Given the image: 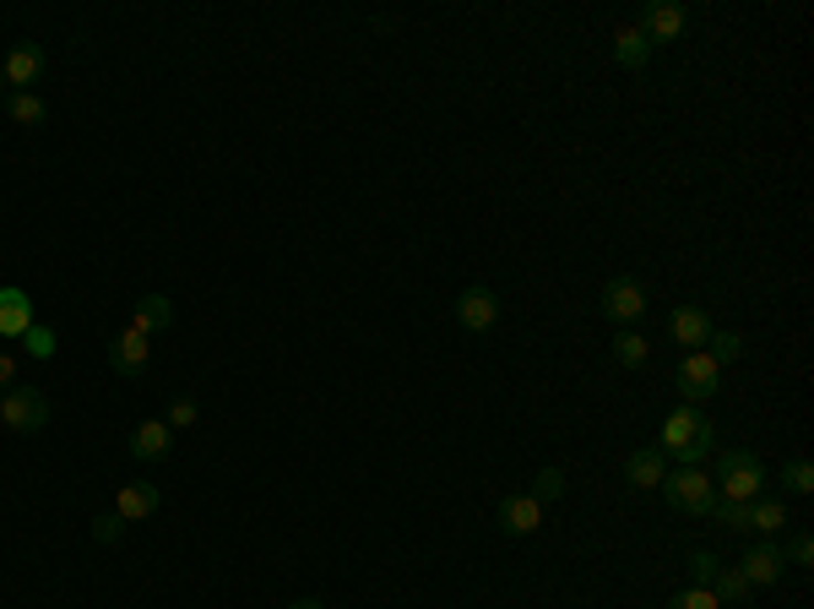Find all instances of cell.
<instances>
[{
  "label": "cell",
  "instance_id": "obj_1",
  "mask_svg": "<svg viewBox=\"0 0 814 609\" xmlns=\"http://www.w3.org/2000/svg\"><path fill=\"white\" fill-rule=\"evenodd\" d=\"M711 447H717V430H711V419L700 413V408H674L668 419H663V458H679L685 469H700L706 458H711Z\"/></svg>",
  "mask_w": 814,
  "mask_h": 609
},
{
  "label": "cell",
  "instance_id": "obj_2",
  "mask_svg": "<svg viewBox=\"0 0 814 609\" xmlns=\"http://www.w3.org/2000/svg\"><path fill=\"white\" fill-rule=\"evenodd\" d=\"M711 484L722 490V501H760L765 469H760V458H754V452H722V458H717V479H711Z\"/></svg>",
  "mask_w": 814,
  "mask_h": 609
},
{
  "label": "cell",
  "instance_id": "obj_3",
  "mask_svg": "<svg viewBox=\"0 0 814 609\" xmlns=\"http://www.w3.org/2000/svg\"><path fill=\"white\" fill-rule=\"evenodd\" d=\"M0 424H6L11 435L44 430V424H50V398H44L39 387H11V392L0 398Z\"/></svg>",
  "mask_w": 814,
  "mask_h": 609
},
{
  "label": "cell",
  "instance_id": "obj_4",
  "mask_svg": "<svg viewBox=\"0 0 814 609\" xmlns=\"http://www.w3.org/2000/svg\"><path fill=\"white\" fill-rule=\"evenodd\" d=\"M674 387H679V398L689 408L706 403V398H717V387H722V365L700 348V354H685L679 359V370H674Z\"/></svg>",
  "mask_w": 814,
  "mask_h": 609
},
{
  "label": "cell",
  "instance_id": "obj_5",
  "mask_svg": "<svg viewBox=\"0 0 814 609\" xmlns=\"http://www.w3.org/2000/svg\"><path fill=\"white\" fill-rule=\"evenodd\" d=\"M663 495H668V506H674V512L706 517V512H711V501H717V484H711V474H700V469H679V474L663 479Z\"/></svg>",
  "mask_w": 814,
  "mask_h": 609
},
{
  "label": "cell",
  "instance_id": "obj_6",
  "mask_svg": "<svg viewBox=\"0 0 814 609\" xmlns=\"http://www.w3.org/2000/svg\"><path fill=\"white\" fill-rule=\"evenodd\" d=\"M646 283L641 277H609L603 283V316L609 322H620V327H635L641 316H646Z\"/></svg>",
  "mask_w": 814,
  "mask_h": 609
},
{
  "label": "cell",
  "instance_id": "obj_7",
  "mask_svg": "<svg viewBox=\"0 0 814 609\" xmlns=\"http://www.w3.org/2000/svg\"><path fill=\"white\" fill-rule=\"evenodd\" d=\"M456 322H462L467 333H489V327L500 322V300H495V288H484V283L462 288V294H456Z\"/></svg>",
  "mask_w": 814,
  "mask_h": 609
},
{
  "label": "cell",
  "instance_id": "obj_8",
  "mask_svg": "<svg viewBox=\"0 0 814 609\" xmlns=\"http://www.w3.org/2000/svg\"><path fill=\"white\" fill-rule=\"evenodd\" d=\"M739 571H744V582H750V588H771V582H782V571H787L782 544H776V539L750 544V549H744V560H739Z\"/></svg>",
  "mask_w": 814,
  "mask_h": 609
},
{
  "label": "cell",
  "instance_id": "obj_9",
  "mask_svg": "<svg viewBox=\"0 0 814 609\" xmlns=\"http://www.w3.org/2000/svg\"><path fill=\"white\" fill-rule=\"evenodd\" d=\"M169 327H175V300H169V294H141L136 311H130V333L158 338V333H169Z\"/></svg>",
  "mask_w": 814,
  "mask_h": 609
},
{
  "label": "cell",
  "instance_id": "obj_10",
  "mask_svg": "<svg viewBox=\"0 0 814 609\" xmlns=\"http://www.w3.org/2000/svg\"><path fill=\"white\" fill-rule=\"evenodd\" d=\"M500 528L510 534V539L538 534V528H543V501H532V495H505L500 501Z\"/></svg>",
  "mask_w": 814,
  "mask_h": 609
},
{
  "label": "cell",
  "instance_id": "obj_11",
  "mask_svg": "<svg viewBox=\"0 0 814 609\" xmlns=\"http://www.w3.org/2000/svg\"><path fill=\"white\" fill-rule=\"evenodd\" d=\"M147 359H152V338H141V333H130V327L109 338V365H115V376H141Z\"/></svg>",
  "mask_w": 814,
  "mask_h": 609
},
{
  "label": "cell",
  "instance_id": "obj_12",
  "mask_svg": "<svg viewBox=\"0 0 814 609\" xmlns=\"http://www.w3.org/2000/svg\"><path fill=\"white\" fill-rule=\"evenodd\" d=\"M0 71H6V87L33 93V82L44 76V50H39V44H17V50L0 61Z\"/></svg>",
  "mask_w": 814,
  "mask_h": 609
},
{
  "label": "cell",
  "instance_id": "obj_13",
  "mask_svg": "<svg viewBox=\"0 0 814 609\" xmlns=\"http://www.w3.org/2000/svg\"><path fill=\"white\" fill-rule=\"evenodd\" d=\"M668 333H674V343H679V348L700 354V348H706V338H711L717 327H711V316H706L700 305H679V311L668 316Z\"/></svg>",
  "mask_w": 814,
  "mask_h": 609
},
{
  "label": "cell",
  "instance_id": "obj_14",
  "mask_svg": "<svg viewBox=\"0 0 814 609\" xmlns=\"http://www.w3.org/2000/svg\"><path fill=\"white\" fill-rule=\"evenodd\" d=\"M652 44H668V39H679L685 33V6H674V0H657V6H646L641 11V22H635Z\"/></svg>",
  "mask_w": 814,
  "mask_h": 609
},
{
  "label": "cell",
  "instance_id": "obj_15",
  "mask_svg": "<svg viewBox=\"0 0 814 609\" xmlns=\"http://www.w3.org/2000/svg\"><path fill=\"white\" fill-rule=\"evenodd\" d=\"M169 447H175V430L163 419H141L130 430V458L136 463H158V458H169Z\"/></svg>",
  "mask_w": 814,
  "mask_h": 609
},
{
  "label": "cell",
  "instance_id": "obj_16",
  "mask_svg": "<svg viewBox=\"0 0 814 609\" xmlns=\"http://www.w3.org/2000/svg\"><path fill=\"white\" fill-rule=\"evenodd\" d=\"M33 327V300L28 288H0V338H22Z\"/></svg>",
  "mask_w": 814,
  "mask_h": 609
},
{
  "label": "cell",
  "instance_id": "obj_17",
  "mask_svg": "<svg viewBox=\"0 0 814 609\" xmlns=\"http://www.w3.org/2000/svg\"><path fill=\"white\" fill-rule=\"evenodd\" d=\"M625 479H630V490H663V479H668L663 452H657V447H635L630 463H625Z\"/></svg>",
  "mask_w": 814,
  "mask_h": 609
},
{
  "label": "cell",
  "instance_id": "obj_18",
  "mask_svg": "<svg viewBox=\"0 0 814 609\" xmlns=\"http://www.w3.org/2000/svg\"><path fill=\"white\" fill-rule=\"evenodd\" d=\"M158 506H163V490H158V484H126V490L115 495V512H120L126 523H147Z\"/></svg>",
  "mask_w": 814,
  "mask_h": 609
},
{
  "label": "cell",
  "instance_id": "obj_19",
  "mask_svg": "<svg viewBox=\"0 0 814 609\" xmlns=\"http://www.w3.org/2000/svg\"><path fill=\"white\" fill-rule=\"evenodd\" d=\"M614 61H620L625 71H641L646 61H652V39H646V33H641L635 22L614 33Z\"/></svg>",
  "mask_w": 814,
  "mask_h": 609
},
{
  "label": "cell",
  "instance_id": "obj_20",
  "mask_svg": "<svg viewBox=\"0 0 814 609\" xmlns=\"http://www.w3.org/2000/svg\"><path fill=\"white\" fill-rule=\"evenodd\" d=\"M711 594H717V605H744L754 588L744 582V571H739V566H717V577H711Z\"/></svg>",
  "mask_w": 814,
  "mask_h": 609
},
{
  "label": "cell",
  "instance_id": "obj_21",
  "mask_svg": "<svg viewBox=\"0 0 814 609\" xmlns=\"http://www.w3.org/2000/svg\"><path fill=\"white\" fill-rule=\"evenodd\" d=\"M6 115H11L17 126H44V120H50V109H44L39 93H11V98H6Z\"/></svg>",
  "mask_w": 814,
  "mask_h": 609
},
{
  "label": "cell",
  "instance_id": "obj_22",
  "mask_svg": "<svg viewBox=\"0 0 814 609\" xmlns=\"http://www.w3.org/2000/svg\"><path fill=\"white\" fill-rule=\"evenodd\" d=\"M750 528L765 534V539L782 534V528H787V506H782V501H750Z\"/></svg>",
  "mask_w": 814,
  "mask_h": 609
},
{
  "label": "cell",
  "instance_id": "obj_23",
  "mask_svg": "<svg viewBox=\"0 0 814 609\" xmlns=\"http://www.w3.org/2000/svg\"><path fill=\"white\" fill-rule=\"evenodd\" d=\"M646 359H652V343L641 338V333H620V338H614V365H625V370H641V365H646Z\"/></svg>",
  "mask_w": 814,
  "mask_h": 609
},
{
  "label": "cell",
  "instance_id": "obj_24",
  "mask_svg": "<svg viewBox=\"0 0 814 609\" xmlns=\"http://www.w3.org/2000/svg\"><path fill=\"white\" fill-rule=\"evenodd\" d=\"M744 348H750V343H744V333H711V338H706V354H711L717 365H733V359H744Z\"/></svg>",
  "mask_w": 814,
  "mask_h": 609
},
{
  "label": "cell",
  "instance_id": "obj_25",
  "mask_svg": "<svg viewBox=\"0 0 814 609\" xmlns=\"http://www.w3.org/2000/svg\"><path fill=\"white\" fill-rule=\"evenodd\" d=\"M706 517H717L722 528L744 534V528H750V501H711V512H706Z\"/></svg>",
  "mask_w": 814,
  "mask_h": 609
},
{
  "label": "cell",
  "instance_id": "obj_26",
  "mask_svg": "<svg viewBox=\"0 0 814 609\" xmlns=\"http://www.w3.org/2000/svg\"><path fill=\"white\" fill-rule=\"evenodd\" d=\"M782 490H787V495H814V463L810 458H793V463L782 469Z\"/></svg>",
  "mask_w": 814,
  "mask_h": 609
},
{
  "label": "cell",
  "instance_id": "obj_27",
  "mask_svg": "<svg viewBox=\"0 0 814 609\" xmlns=\"http://www.w3.org/2000/svg\"><path fill=\"white\" fill-rule=\"evenodd\" d=\"M22 343H28L33 359H55V354H61V333H55V327H39V322L22 333Z\"/></svg>",
  "mask_w": 814,
  "mask_h": 609
},
{
  "label": "cell",
  "instance_id": "obj_28",
  "mask_svg": "<svg viewBox=\"0 0 814 609\" xmlns=\"http://www.w3.org/2000/svg\"><path fill=\"white\" fill-rule=\"evenodd\" d=\"M527 495H532V501H560V495H564V469H554V463H549V469H538V479H532V490H527Z\"/></svg>",
  "mask_w": 814,
  "mask_h": 609
},
{
  "label": "cell",
  "instance_id": "obj_29",
  "mask_svg": "<svg viewBox=\"0 0 814 609\" xmlns=\"http://www.w3.org/2000/svg\"><path fill=\"white\" fill-rule=\"evenodd\" d=\"M195 419H201V403H195V398H175V403L163 408V424H169V430H190Z\"/></svg>",
  "mask_w": 814,
  "mask_h": 609
},
{
  "label": "cell",
  "instance_id": "obj_30",
  "mask_svg": "<svg viewBox=\"0 0 814 609\" xmlns=\"http://www.w3.org/2000/svg\"><path fill=\"white\" fill-rule=\"evenodd\" d=\"M717 566H722V560H717L711 549H695V555H689V577H695L689 588H711V577H717Z\"/></svg>",
  "mask_w": 814,
  "mask_h": 609
},
{
  "label": "cell",
  "instance_id": "obj_31",
  "mask_svg": "<svg viewBox=\"0 0 814 609\" xmlns=\"http://www.w3.org/2000/svg\"><path fill=\"white\" fill-rule=\"evenodd\" d=\"M668 609H722V605H717V594H711V588H685V594H674V599H668Z\"/></svg>",
  "mask_w": 814,
  "mask_h": 609
},
{
  "label": "cell",
  "instance_id": "obj_32",
  "mask_svg": "<svg viewBox=\"0 0 814 609\" xmlns=\"http://www.w3.org/2000/svg\"><path fill=\"white\" fill-rule=\"evenodd\" d=\"M120 534H126V517H120V512H104V517H93V539H98V544H115Z\"/></svg>",
  "mask_w": 814,
  "mask_h": 609
},
{
  "label": "cell",
  "instance_id": "obj_33",
  "mask_svg": "<svg viewBox=\"0 0 814 609\" xmlns=\"http://www.w3.org/2000/svg\"><path fill=\"white\" fill-rule=\"evenodd\" d=\"M782 560H787V566H810V560H814V539H810V534H793V544L782 549Z\"/></svg>",
  "mask_w": 814,
  "mask_h": 609
},
{
  "label": "cell",
  "instance_id": "obj_34",
  "mask_svg": "<svg viewBox=\"0 0 814 609\" xmlns=\"http://www.w3.org/2000/svg\"><path fill=\"white\" fill-rule=\"evenodd\" d=\"M17 381V359L11 354H0V387H11Z\"/></svg>",
  "mask_w": 814,
  "mask_h": 609
},
{
  "label": "cell",
  "instance_id": "obj_35",
  "mask_svg": "<svg viewBox=\"0 0 814 609\" xmlns=\"http://www.w3.org/2000/svg\"><path fill=\"white\" fill-rule=\"evenodd\" d=\"M288 609H326V605H320V599H294Z\"/></svg>",
  "mask_w": 814,
  "mask_h": 609
},
{
  "label": "cell",
  "instance_id": "obj_36",
  "mask_svg": "<svg viewBox=\"0 0 814 609\" xmlns=\"http://www.w3.org/2000/svg\"><path fill=\"white\" fill-rule=\"evenodd\" d=\"M0 93H6V71H0Z\"/></svg>",
  "mask_w": 814,
  "mask_h": 609
}]
</instances>
